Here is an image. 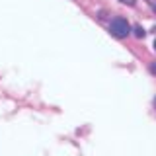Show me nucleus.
Masks as SVG:
<instances>
[{
  "label": "nucleus",
  "mask_w": 156,
  "mask_h": 156,
  "mask_svg": "<svg viewBox=\"0 0 156 156\" xmlns=\"http://www.w3.org/2000/svg\"><path fill=\"white\" fill-rule=\"evenodd\" d=\"M152 8H154V10H156V4H152Z\"/></svg>",
  "instance_id": "obj_5"
},
{
  "label": "nucleus",
  "mask_w": 156,
  "mask_h": 156,
  "mask_svg": "<svg viewBox=\"0 0 156 156\" xmlns=\"http://www.w3.org/2000/svg\"><path fill=\"white\" fill-rule=\"evenodd\" d=\"M109 31H111V35L117 37V39H125L131 33V26L125 18H113L111 23H109Z\"/></svg>",
  "instance_id": "obj_1"
},
{
  "label": "nucleus",
  "mask_w": 156,
  "mask_h": 156,
  "mask_svg": "<svg viewBox=\"0 0 156 156\" xmlns=\"http://www.w3.org/2000/svg\"><path fill=\"white\" fill-rule=\"evenodd\" d=\"M121 2H127L129 6H133V4H135V0H121Z\"/></svg>",
  "instance_id": "obj_3"
},
{
  "label": "nucleus",
  "mask_w": 156,
  "mask_h": 156,
  "mask_svg": "<svg viewBox=\"0 0 156 156\" xmlns=\"http://www.w3.org/2000/svg\"><path fill=\"white\" fill-rule=\"evenodd\" d=\"M150 72H152V74H156V62H154L152 66H150Z\"/></svg>",
  "instance_id": "obj_4"
},
{
  "label": "nucleus",
  "mask_w": 156,
  "mask_h": 156,
  "mask_svg": "<svg viewBox=\"0 0 156 156\" xmlns=\"http://www.w3.org/2000/svg\"><path fill=\"white\" fill-rule=\"evenodd\" d=\"M154 107H156V98H154Z\"/></svg>",
  "instance_id": "obj_6"
},
{
  "label": "nucleus",
  "mask_w": 156,
  "mask_h": 156,
  "mask_svg": "<svg viewBox=\"0 0 156 156\" xmlns=\"http://www.w3.org/2000/svg\"><path fill=\"white\" fill-rule=\"evenodd\" d=\"M133 31H135V37H139V39H143V37L146 35V31H144V29L140 27V26H135V27H133Z\"/></svg>",
  "instance_id": "obj_2"
},
{
  "label": "nucleus",
  "mask_w": 156,
  "mask_h": 156,
  "mask_svg": "<svg viewBox=\"0 0 156 156\" xmlns=\"http://www.w3.org/2000/svg\"><path fill=\"white\" fill-rule=\"evenodd\" d=\"M154 49H156V41H154Z\"/></svg>",
  "instance_id": "obj_7"
}]
</instances>
